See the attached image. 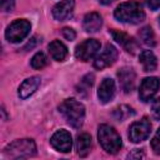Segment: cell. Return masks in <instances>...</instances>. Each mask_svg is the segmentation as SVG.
<instances>
[{
  "label": "cell",
  "instance_id": "f546056e",
  "mask_svg": "<svg viewBox=\"0 0 160 160\" xmlns=\"http://www.w3.org/2000/svg\"><path fill=\"white\" fill-rule=\"evenodd\" d=\"M36 42H38V41H36V38H32V39H31V42H28V45L24 48V50H28V49H32V48L36 45Z\"/></svg>",
  "mask_w": 160,
  "mask_h": 160
},
{
  "label": "cell",
  "instance_id": "ac0fdd59",
  "mask_svg": "<svg viewBox=\"0 0 160 160\" xmlns=\"http://www.w3.org/2000/svg\"><path fill=\"white\" fill-rule=\"evenodd\" d=\"M49 52L54 60L64 61L68 56V48L60 40H54L49 44Z\"/></svg>",
  "mask_w": 160,
  "mask_h": 160
},
{
  "label": "cell",
  "instance_id": "d4e9b609",
  "mask_svg": "<svg viewBox=\"0 0 160 160\" xmlns=\"http://www.w3.org/2000/svg\"><path fill=\"white\" fill-rule=\"evenodd\" d=\"M61 34H62V36H64L66 40H69V41H72V40H75V38H76V32H75V30L71 29V28H64V29L61 30Z\"/></svg>",
  "mask_w": 160,
  "mask_h": 160
},
{
  "label": "cell",
  "instance_id": "8fae6325",
  "mask_svg": "<svg viewBox=\"0 0 160 160\" xmlns=\"http://www.w3.org/2000/svg\"><path fill=\"white\" fill-rule=\"evenodd\" d=\"M118 78H119V82H120V86L124 90V92H131L134 90L135 80H136V74H135L132 68L124 66V68L119 69Z\"/></svg>",
  "mask_w": 160,
  "mask_h": 160
},
{
  "label": "cell",
  "instance_id": "30bf717a",
  "mask_svg": "<svg viewBox=\"0 0 160 160\" xmlns=\"http://www.w3.org/2000/svg\"><path fill=\"white\" fill-rule=\"evenodd\" d=\"M116 59H118V50H116V48L114 45H111V44H108L105 46V49L94 60V68L99 69V70L105 69V68L112 65Z\"/></svg>",
  "mask_w": 160,
  "mask_h": 160
},
{
  "label": "cell",
  "instance_id": "ffe728a7",
  "mask_svg": "<svg viewBox=\"0 0 160 160\" xmlns=\"http://www.w3.org/2000/svg\"><path fill=\"white\" fill-rule=\"evenodd\" d=\"M92 84H94V74H86V75L80 80V82L78 84L76 91H78L80 95L86 96L88 92L90 91Z\"/></svg>",
  "mask_w": 160,
  "mask_h": 160
},
{
  "label": "cell",
  "instance_id": "44dd1931",
  "mask_svg": "<svg viewBox=\"0 0 160 160\" xmlns=\"http://www.w3.org/2000/svg\"><path fill=\"white\" fill-rule=\"evenodd\" d=\"M139 38L142 44L146 46H154L155 45V35L150 26H145L139 31Z\"/></svg>",
  "mask_w": 160,
  "mask_h": 160
},
{
  "label": "cell",
  "instance_id": "5b68a950",
  "mask_svg": "<svg viewBox=\"0 0 160 160\" xmlns=\"http://www.w3.org/2000/svg\"><path fill=\"white\" fill-rule=\"evenodd\" d=\"M31 29V24L25 19H18L12 21L5 30V38L9 42H20L24 40Z\"/></svg>",
  "mask_w": 160,
  "mask_h": 160
},
{
  "label": "cell",
  "instance_id": "cb8c5ba5",
  "mask_svg": "<svg viewBox=\"0 0 160 160\" xmlns=\"http://www.w3.org/2000/svg\"><path fill=\"white\" fill-rule=\"evenodd\" d=\"M150 145H151L152 151H154L156 155H160V128L158 129L156 134L154 135L152 140L150 141Z\"/></svg>",
  "mask_w": 160,
  "mask_h": 160
},
{
  "label": "cell",
  "instance_id": "603a6c76",
  "mask_svg": "<svg viewBox=\"0 0 160 160\" xmlns=\"http://www.w3.org/2000/svg\"><path fill=\"white\" fill-rule=\"evenodd\" d=\"M30 64H31V66L34 69H42L48 64V58L42 51H39L32 56Z\"/></svg>",
  "mask_w": 160,
  "mask_h": 160
},
{
  "label": "cell",
  "instance_id": "4dcf8cb0",
  "mask_svg": "<svg viewBox=\"0 0 160 160\" xmlns=\"http://www.w3.org/2000/svg\"><path fill=\"white\" fill-rule=\"evenodd\" d=\"M99 2H101V4H104V5H108V4H111L112 1H115V0H98Z\"/></svg>",
  "mask_w": 160,
  "mask_h": 160
},
{
  "label": "cell",
  "instance_id": "1f68e13d",
  "mask_svg": "<svg viewBox=\"0 0 160 160\" xmlns=\"http://www.w3.org/2000/svg\"><path fill=\"white\" fill-rule=\"evenodd\" d=\"M159 25H160V18H159Z\"/></svg>",
  "mask_w": 160,
  "mask_h": 160
},
{
  "label": "cell",
  "instance_id": "2e32d148",
  "mask_svg": "<svg viewBox=\"0 0 160 160\" xmlns=\"http://www.w3.org/2000/svg\"><path fill=\"white\" fill-rule=\"evenodd\" d=\"M102 25V19L100 16V14L98 12H89L84 16V20H82V28L86 32H90V34H94V32H98L100 30Z\"/></svg>",
  "mask_w": 160,
  "mask_h": 160
},
{
  "label": "cell",
  "instance_id": "e0dca14e",
  "mask_svg": "<svg viewBox=\"0 0 160 160\" xmlns=\"http://www.w3.org/2000/svg\"><path fill=\"white\" fill-rule=\"evenodd\" d=\"M139 61L141 62L142 69L146 72L154 71L156 69V66H158V59H156L155 54L151 50H144V51H141L140 55H139Z\"/></svg>",
  "mask_w": 160,
  "mask_h": 160
},
{
  "label": "cell",
  "instance_id": "7402d4cb",
  "mask_svg": "<svg viewBox=\"0 0 160 160\" xmlns=\"http://www.w3.org/2000/svg\"><path fill=\"white\" fill-rule=\"evenodd\" d=\"M112 115H114V118H115L116 120L122 121V120H125L126 118L132 116V115H134V111H132L131 108H129V106H126V105H121V106H119V108H116V109L114 110Z\"/></svg>",
  "mask_w": 160,
  "mask_h": 160
},
{
  "label": "cell",
  "instance_id": "4fadbf2b",
  "mask_svg": "<svg viewBox=\"0 0 160 160\" xmlns=\"http://www.w3.org/2000/svg\"><path fill=\"white\" fill-rule=\"evenodd\" d=\"M115 95V82L110 78H105L99 86L98 90V98L102 104H106L112 100Z\"/></svg>",
  "mask_w": 160,
  "mask_h": 160
},
{
  "label": "cell",
  "instance_id": "d6986e66",
  "mask_svg": "<svg viewBox=\"0 0 160 160\" xmlns=\"http://www.w3.org/2000/svg\"><path fill=\"white\" fill-rule=\"evenodd\" d=\"M91 149V136L86 132H82L76 139V150L80 156H86Z\"/></svg>",
  "mask_w": 160,
  "mask_h": 160
},
{
  "label": "cell",
  "instance_id": "7a4b0ae2",
  "mask_svg": "<svg viewBox=\"0 0 160 160\" xmlns=\"http://www.w3.org/2000/svg\"><path fill=\"white\" fill-rule=\"evenodd\" d=\"M114 16L121 22L140 24L145 19V12H144L140 2L131 0V1L120 4L114 11Z\"/></svg>",
  "mask_w": 160,
  "mask_h": 160
},
{
  "label": "cell",
  "instance_id": "9c48e42d",
  "mask_svg": "<svg viewBox=\"0 0 160 160\" xmlns=\"http://www.w3.org/2000/svg\"><path fill=\"white\" fill-rule=\"evenodd\" d=\"M50 144L55 150L60 152H69L72 146V139L68 130L61 129L52 134L50 139Z\"/></svg>",
  "mask_w": 160,
  "mask_h": 160
},
{
  "label": "cell",
  "instance_id": "3957f363",
  "mask_svg": "<svg viewBox=\"0 0 160 160\" xmlns=\"http://www.w3.org/2000/svg\"><path fill=\"white\" fill-rule=\"evenodd\" d=\"M36 154V144L32 139H19L5 146L2 156L6 159H26Z\"/></svg>",
  "mask_w": 160,
  "mask_h": 160
},
{
  "label": "cell",
  "instance_id": "9a60e30c",
  "mask_svg": "<svg viewBox=\"0 0 160 160\" xmlns=\"http://www.w3.org/2000/svg\"><path fill=\"white\" fill-rule=\"evenodd\" d=\"M110 32H111L114 40H115L116 42H119L128 52H131V54L135 52V50L138 49V44H136V41H135L131 36H129V35L125 34V32L118 31V30H111Z\"/></svg>",
  "mask_w": 160,
  "mask_h": 160
},
{
  "label": "cell",
  "instance_id": "52a82bcc",
  "mask_svg": "<svg viewBox=\"0 0 160 160\" xmlns=\"http://www.w3.org/2000/svg\"><path fill=\"white\" fill-rule=\"evenodd\" d=\"M100 42L95 39H88L75 48V58L81 61H89L100 50Z\"/></svg>",
  "mask_w": 160,
  "mask_h": 160
},
{
  "label": "cell",
  "instance_id": "6da1fadb",
  "mask_svg": "<svg viewBox=\"0 0 160 160\" xmlns=\"http://www.w3.org/2000/svg\"><path fill=\"white\" fill-rule=\"evenodd\" d=\"M59 111L65 118L66 122L75 129H79L84 124L85 108L75 99H66L59 105Z\"/></svg>",
  "mask_w": 160,
  "mask_h": 160
},
{
  "label": "cell",
  "instance_id": "4316f807",
  "mask_svg": "<svg viewBox=\"0 0 160 160\" xmlns=\"http://www.w3.org/2000/svg\"><path fill=\"white\" fill-rule=\"evenodd\" d=\"M151 112H152V116L156 120H160V98H158L152 102V105H151Z\"/></svg>",
  "mask_w": 160,
  "mask_h": 160
},
{
  "label": "cell",
  "instance_id": "277c9868",
  "mask_svg": "<svg viewBox=\"0 0 160 160\" xmlns=\"http://www.w3.org/2000/svg\"><path fill=\"white\" fill-rule=\"evenodd\" d=\"M98 139L101 148L109 154H116L121 149V138L118 131L106 124H102L98 129Z\"/></svg>",
  "mask_w": 160,
  "mask_h": 160
},
{
  "label": "cell",
  "instance_id": "ba28073f",
  "mask_svg": "<svg viewBox=\"0 0 160 160\" xmlns=\"http://www.w3.org/2000/svg\"><path fill=\"white\" fill-rule=\"evenodd\" d=\"M160 88V80L156 76H149L145 78L141 84H140V89H139V98L141 101L148 102L150 101L154 95L158 92Z\"/></svg>",
  "mask_w": 160,
  "mask_h": 160
},
{
  "label": "cell",
  "instance_id": "7c38bea8",
  "mask_svg": "<svg viewBox=\"0 0 160 160\" xmlns=\"http://www.w3.org/2000/svg\"><path fill=\"white\" fill-rule=\"evenodd\" d=\"M74 6H75L74 0H61L52 8V16L59 21H64L72 14Z\"/></svg>",
  "mask_w": 160,
  "mask_h": 160
},
{
  "label": "cell",
  "instance_id": "8992f818",
  "mask_svg": "<svg viewBox=\"0 0 160 160\" xmlns=\"http://www.w3.org/2000/svg\"><path fill=\"white\" fill-rule=\"evenodd\" d=\"M151 132V124L149 121L148 118H142L141 120L139 121H135L130 125L129 128V139L138 144V142H141L144 140H146L149 138Z\"/></svg>",
  "mask_w": 160,
  "mask_h": 160
},
{
  "label": "cell",
  "instance_id": "83f0119b",
  "mask_svg": "<svg viewBox=\"0 0 160 160\" xmlns=\"http://www.w3.org/2000/svg\"><path fill=\"white\" fill-rule=\"evenodd\" d=\"M150 10H158L160 8V0H144Z\"/></svg>",
  "mask_w": 160,
  "mask_h": 160
},
{
  "label": "cell",
  "instance_id": "5bb4252c",
  "mask_svg": "<svg viewBox=\"0 0 160 160\" xmlns=\"http://www.w3.org/2000/svg\"><path fill=\"white\" fill-rule=\"evenodd\" d=\"M40 86V78L39 76H31V78H28L22 81V84L19 86V96L20 99L25 100L28 98H30L36 90Z\"/></svg>",
  "mask_w": 160,
  "mask_h": 160
},
{
  "label": "cell",
  "instance_id": "f1b7e54d",
  "mask_svg": "<svg viewBox=\"0 0 160 160\" xmlns=\"http://www.w3.org/2000/svg\"><path fill=\"white\" fill-rule=\"evenodd\" d=\"M128 158H130V159H140V158H144V152L140 149H135V150H132L131 154L128 155Z\"/></svg>",
  "mask_w": 160,
  "mask_h": 160
},
{
  "label": "cell",
  "instance_id": "484cf974",
  "mask_svg": "<svg viewBox=\"0 0 160 160\" xmlns=\"http://www.w3.org/2000/svg\"><path fill=\"white\" fill-rule=\"evenodd\" d=\"M15 8V0H1V10L4 12H10Z\"/></svg>",
  "mask_w": 160,
  "mask_h": 160
}]
</instances>
